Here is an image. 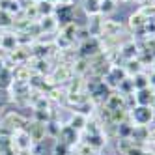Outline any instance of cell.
I'll use <instances>...</instances> for the list:
<instances>
[{
  "mask_svg": "<svg viewBox=\"0 0 155 155\" xmlns=\"http://www.w3.org/2000/svg\"><path fill=\"white\" fill-rule=\"evenodd\" d=\"M103 52V45H101V41H99L97 38H88L82 41V45H81V58H95L99 56V54Z\"/></svg>",
  "mask_w": 155,
  "mask_h": 155,
  "instance_id": "obj_1",
  "label": "cell"
},
{
  "mask_svg": "<svg viewBox=\"0 0 155 155\" xmlns=\"http://www.w3.org/2000/svg\"><path fill=\"white\" fill-rule=\"evenodd\" d=\"M131 116L135 120V124L138 125H146L153 120V108L151 107H144V105H137L131 110Z\"/></svg>",
  "mask_w": 155,
  "mask_h": 155,
  "instance_id": "obj_2",
  "label": "cell"
},
{
  "mask_svg": "<svg viewBox=\"0 0 155 155\" xmlns=\"http://www.w3.org/2000/svg\"><path fill=\"white\" fill-rule=\"evenodd\" d=\"M155 101V95L150 88H144V90H137L135 92V103L137 105H144V107H151V103Z\"/></svg>",
  "mask_w": 155,
  "mask_h": 155,
  "instance_id": "obj_3",
  "label": "cell"
},
{
  "mask_svg": "<svg viewBox=\"0 0 155 155\" xmlns=\"http://www.w3.org/2000/svg\"><path fill=\"white\" fill-rule=\"evenodd\" d=\"M105 107L108 110H118L125 107V95L124 94H110L105 101Z\"/></svg>",
  "mask_w": 155,
  "mask_h": 155,
  "instance_id": "obj_4",
  "label": "cell"
},
{
  "mask_svg": "<svg viewBox=\"0 0 155 155\" xmlns=\"http://www.w3.org/2000/svg\"><path fill=\"white\" fill-rule=\"evenodd\" d=\"M121 25L118 21H103V26H101V34L103 36H116L120 34Z\"/></svg>",
  "mask_w": 155,
  "mask_h": 155,
  "instance_id": "obj_5",
  "label": "cell"
},
{
  "mask_svg": "<svg viewBox=\"0 0 155 155\" xmlns=\"http://www.w3.org/2000/svg\"><path fill=\"white\" fill-rule=\"evenodd\" d=\"M71 73H73V69L68 64H64L60 68H56V71H54V81L56 82H65V81L71 79Z\"/></svg>",
  "mask_w": 155,
  "mask_h": 155,
  "instance_id": "obj_6",
  "label": "cell"
},
{
  "mask_svg": "<svg viewBox=\"0 0 155 155\" xmlns=\"http://www.w3.org/2000/svg\"><path fill=\"white\" fill-rule=\"evenodd\" d=\"M60 140H62V144H65V146L75 142L77 140V131L71 125H65L64 129H60Z\"/></svg>",
  "mask_w": 155,
  "mask_h": 155,
  "instance_id": "obj_7",
  "label": "cell"
},
{
  "mask_svg": "<svg viewBox=\"0 0 155 155\" xmlns=\"http://www.w3.org/2000/svg\"><path fill=\"white\" fill-rule=\"evenodd\" d=\"M131 81H133V88H135V92L137 90H144V88H150V77H146L144 73H138L135 77H131Z\"/></svg>",
  "mask_w": 155,
  "mask_h": 155,
  "instance_id": "obj_8",
  "label": "cell"
},
{
  "mask_svg": "<svg viewBox=\"0 0 155 155\" xmlns=\"http://www.w3.org/2000/svg\"><path fill=\"white\" fill-rule=\"evenodd\" d=\"M82 8L88 15H99V8H101V0H82Z\"/></svg>",
  "mask_w": 155,
  "mask_h": 155,
  "instance_id": "obj_9",
  "label": "cell"
},
{
  "mask_svg": "<svg viewBox=\"0 0 155 155\" xmlns=\"http://www.w3.org/2000/svg\"><path fill=\"white\" fill-rule=\"evenodd\" d=\"M146 23H148V19L144 17L140 12L133 13V15L129 17V25H131L133 30H140V28H144V26H146Z\"/></svg>",
  "mask_w": 155,
  "mask_h": 155,
  "instance_id": "obj_10",
  "label": "cell"
},
{
  "mask_svg": "<svg viewBox=\"0 0 155 155\" xmlns=\"http://www.w3.org/2000/svg\"><path fill=\"white\" fill-rule=\"evenodd\" d=\"M120 54H121V58H125V60H133L137 56V45L135 43H125V45L120 49Z\"/></svg>",
  "mask_w": 155,
  "mask_h": 155,
  "instance_id": "obj_11",
  "label": "cell"
},
{
  "mask_svg": "<svg viewBox=\"0 0 155 155\" xmlns=\"http://www.w3.org/2000/svg\"><path fill=\"white\" fill-rule=\"evenodd\" d=\"M38 12H39V15L49 17V15L54 13V4L49 2V0H39V2H38Z\"/></svg>",
  "mask_w": 155,
  "mask_h": 155,
  "instance_id": "obj_12",
  "label": "cell"
},
{
  "mask_svg": "<svg viewBox=\"0 0 155 155\" xmlns=\"http://www.w3.org/2000/svg\"><path fill=\"white\" fill-rule=\"evenodd\" d=\"M15 45H17V38L12 36V34H6L0 38V47H4L6 51H15Z\"/></svg>",
  "mask_w": 155,
  "mask_h": 155,
  "instance_id": "obj_13",
  "label": "cell"
},
{
  "mask_svg": "<svg viewBox=\"0 0 155 155\" xmlns=\"http://www.w3.org/2000/svg\"><path fill=\"white\" fill-rule=\"evenodd\" d=\"M140 69H142V64H140V60H127V65H125V71H127V75L129 77H135V75H138L140 73Z\"/></svg>",
  "mask_w": 155,
  "mask_h": 155,
  "instance_id": "obj_14",
  "label": "cell"
},
{
  "mask_svg": "<svg viewBox=\"0 0 155 155\" xmlns=\"http://www.w3.org/2000/svg\"><path fill=\"white\" fill-rule=\"evenodd\" d=\"M69 125H71V127L77 131V129H82L84 125H88V120H86V116H84V114L77 112V114L71 118V124H69Z\"/></svg>",
  "mask_w": 155,
  "mask_h": 155,
  "instance_id": "obj_15",
  "label": "cell"
},
{
  "mask_svg": "<svg viewBox=\"0 0 155 155\" xmlns=\"http://www.w3.org/2000/svg\"><path fill=\"white\" fill-rule=\"evenodd\" d=\"M13 77H15V82H26V81H30V69L23 65V68L15 69Z\"/></svg>",
  "mask_w": 155,
  "mask_h": 155,
  "instance_id": "obj_16",
  "label": "cell"
},
{
  "mask_svg": "<svg viewBox=\"0 0 155 155\" xmlns=\"http://www.w3.org/2000/svg\"><path fill=\"white\" fill-rule=\"evenodd\" d=\"M118 135H120V138H129L133 135V125L125 124V121L118 124Z\"/></svg>",
  "mask_w": 155,
  "mask_h": 155,
  "instance_id": "obj_17",
  "label": "cell"
},
{
  "mask_svg": "<svg viewBox=\"0 0 155 155\" xmlns=\"http://www.w3.org/2000/svg\"><path fill=\"white\" fill-rule=\"evenodd\" d=\"M73 71H75V73H84V71H90V60H88V58H79V62L75 64Z\"/></svg>",
  "mask_w": 155,
  "mask_h": 155,
  "instance_id": "obj_18",
  "label": "cell"
},
{
  "mask_svg": "<svg viewBox=\"0 0 155 155\" xmlns=\"http://www.w3.org/2000/svg\"><path fill=\"white\" fill-rule=\"evenodd\" d=\"M103 144H105V140L101 138V135H99V133H95V135H90V137H88V146H92V148H101L103 146Z\"/></svg>",
  "mask_w": 155,
  "mask_h": 155,
  "instance_id": "obj_19",
  "label": "cell"
},
{
  "mask_svg": "<svg viewBox=\"0 0 155 155\" xmlns=\"http://www.w3.org/2000/svg\"><path fill=\"white\" fill-rule=\"evenodd\" d=\"M114 0H101V8H99V13H103V15H107V13H112L114 12Z\"/></svg>",
  "mask_w": 155,
  "mask_h": 155,
  "instance_id": "obj_20",
  "label": "cell"
},
{
  "mask_svg": "<svg viewBox=\"0 0 155 155\" xmlns=\"http://www.w3.org/2000/svg\"><path fill=\"white\" fill-rule=\"evenodd\" d=\"M56 25H58V23H56V21H54V19H52V17L49 15V17H45V19L41 21L39 28H41V30H45V32H51V30H52L54 26H56Z\"/></svg>",
  "mask_w": 155,
  "mask_h": 155,
  "instance_id": "obj_21",
  "label": "cell"
},
{
  "mask_svg": "<svg viewBox=\"0 0 155 155\" xmlns=\"http://www.w3.org/2000/svg\"><path fill=\"white\" fill-rule=\"evenodd\" d=\"M12 25V17H9L8 12H4V9H0V26H9Z\"/></svg>",
  "mask_w": 155,
  "mask_h": 155,
  "instance_id": "obj_22",
  "label": "cell"
},
{
  "mask_svg": "<svg viewBox=\"0 0 155 155\" xmlns=\"http://www.w3.org/2000/svg\"><path fill=\"white\" fill-rule=\"evenodd\" d=\"M54 155H65V144H60V146H56V150H54Z\"/></svg>",
  "mask_w": 155,
  "mask_h": 155,
  "instance_id": "obj_23",
  "label": "cell"
},
{
  "mask_svg": "<svg viewBox=\"0 0 155 155\" xmlns=\"http://www.w3.org/2000/svg\"><path fill=\"white\" fill-rule=\"evenodd\" d=\"M150 86H155V73L150 77Z\"/></svg>",
  "mask_w": 155,
  "mask_h": 155,
  "instance_id": "obj_24",
  "label": "cell"
},
{
  "mask_svg": "<svg viewBox=\"0 0 155 155\" xmlns=\"http://www.w3.org/2000/svg\"><path fill=\"white\" fill-rule=\"evenodd\" d=\"M150 140H153V142H155V129H153V131H150Z\"/></svg>",
  "mask_w": 155,
  "mask_h": 155,
  "instance_id": "obj_25",
  "label": "cell"
},
{
  "mask_svg": "<svg viewBox=\"0 0 155 155\" xmlns=\"http://www.w3.org/2000/svg\"><path fill=\"white\" fill-rule=\"evenodd\" d=\"M2 69H4V68H2V60H0V71H2Z\"/></svg>",
  "mask_w": 155,
  "mask_h": 155,
  "instance_id": "obj_26",
  "label": "cell"
},
{
  "mask_svg": "<svg viewBox=\"0 0 155 155\" xmlns=\"http://www.w3.org/2000/svg\"><path fill=\"white\" fill-rule=\"evenodd\" d=\"M138 2H148V0H138Z\"/></svg>",
  "mask_w": 155,
  "mask_h": 155,
  "instance_id": "obj_27",
  "label": "cell"
},
{
  "mask_svg": "<svg viewBox=\"0 0 155 155\" xmlns=\"http://www.w3.org/2000/svg\"><path fill=\"white\" fill-rule=\"evenodd\" d=\"M121 2H129V0H121Z\"/></svg>",
  "mask_w": 155,
  "mask_h": 155,
  "instance_id": "obj_28",
  "label": "cell"
},
{
  "mask_svg": "<svg viewBox=\"0 0 155 155\" xmlns=\"http://www.w3.org/2000/svg\"><path fill=\"white\" fill-rule=\"evenodd\" d=\"M0 110H2V103H0Z\"/></svg>",
  "mask_w": 155,
  "mask_h": 155,
  "instance_id": "obj_29",
  "label": "cell"
}]
</instances>
